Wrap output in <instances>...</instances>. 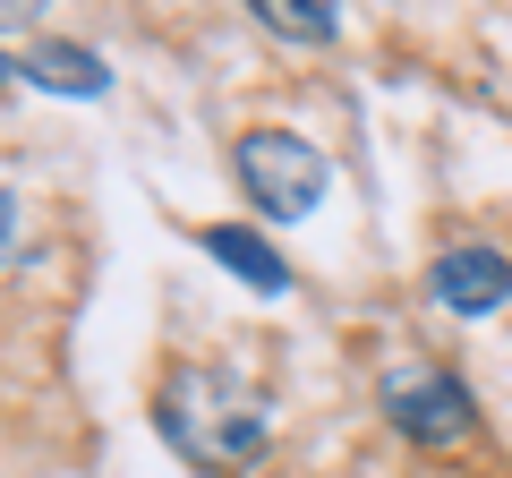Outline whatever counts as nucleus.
Segmentation results:
<instances>
[{
  "label": "nucleus",
  "instance_id": "3",
  "mask_svg": "<svg viewBox=\"0 0 512 478\" xmlns=\"http://www.w3.org/2000/svg\"><path fill=\"white\" fill-rule=\"evenodd\" d=\"M376 402H384V419H393V436L427 444V453H453V444L478 436V393L461 385L453 368H384Z\"/></svg>",
  "mask_w": 512,
  "mask_h": 478
},
{
  "label": "nucleus",
  "instance_id": "5",
  "mask_svg": "<svg viewBox=\"0 0 512 478\" xmlns=\"http://www.w3.org/2000/svg\"><path fill=\"white\" fill-rule=\"evenodd\" d=\"M197 248L222 265V274H239L256 299H282V291H291V257H282L265 231H248V222H205Z\"/></svg>",
  "mask_w": 512,
  "mask_h": 478
},
{
  "label": "nucleus",
  "instance_id": "2",
  "mask_svg": "<svg viewBox=\"0 0 512 478\" xmlns=\"http://www.w3.org/2000/svg\"><path fill=\"white\" fill-rule=\"evenodd\" d=\"M231 163H239V188H248V205L265 222H308L316 197L333 188L325 146H308V137H291V129H239Z\"/></svg>",
  "mask_w": 512,
  "mask_h": 478
},
{
  "label": "nucleus",
  "instance_id": "8",
  "mask_svg": "<svg viewBox=\"0 0 512 478\" xmlns=\"http://www.w3.org/2000/svg\"><path fill=\"white\" fill-rule=\"evenodd\" d=\"M9 248H18V188H0V265H9Z\"/></svg>",
  "mask_w": 512,
  "mask_h": 478
},
{
  "label": "nucleus",
  "instance_id": "4",
  "mask_svg": "<svg viewBox=\"0 0 512 478\" xmlns=\"http://www.w3.org/2000/svg\"><path fill=\"white\" fill-rule=\"evenodd\" d=\"M427 299H436L444 316H495L512 299V257L487 248V239H453V248H436V265H427Z\"/></svg>",
  "mask_w": 512,
  "mask_h": 478
},
{
  "label": "nucleus",
  "instance_id": "1",
  "mask_svg": "<svg viewBox=\"0 0 512 478\" xmlns=\"http://www.w3.org/2000/svg\"><path fill=\"white\" fill-rule=\"evenodd\" d=\"M154 427H163V444L180 461H197V470H214V478L265 461V444H274L265 393L239 385L231 368H180L163 385V402H154Z\"/></svg>",
  "mask_w": 512,
  "mask_h": 478
},
{
  "label": "nucleus",
  "instance_id": "10",
  "mask_svg": "<svg viewBox=\"0 0 512 478\" xmlns=\"http://www.w3.org/2000/svg\"><path fill=\"white\" fill-rule=\"evenodd\" d=\"M9 77H18V60H9V52H0V86H9Z\"/></svg>",
  "mask_w": 512,
  "mask_h": 478
},
{
  "label": "nucleus",
  "instance_id": "9",
  "mask_svg": "<svg viewBox=\"0 0 512 478\" xmlns=\"http://www.w3.org/2000/svg\"><path fill=\"white\" fill-rule=\"evenodd\" d=\"M43 9H52V0H0V26H35Z\"/></svg>",
  "mask_w": 512,
  "mask_h": 478
},
{
  "label": "nucleus",
  "instance_id": "6",
  "mask_svg": "<svg viewBox=\"0 0 512 478\" xmlns=\"http://www.w3.org/2000/svg\"><path fill=\"white\" fill-rule=\"evenodd\" d=\"M18 77H26V86H43V94H69V103H103V94H111L103 52H86V43H60V35H35V43H26Z\"/></svg>",
  "mask_w": 512,
  "mask_h": 478
},
{
  "label": "nucleus",
  "instance_id": "7",
  "mask_svg": "<svg viewBox=\"0 0 512 478\" xmlns=\"http://www.w3.org/2000/svg\"><path fill=\"white\" fill-rule=\"evenodd\" d=\"M248 9H256V26L282 35V43H316V52H325V43L342 35V0H248Z\"/></svg>",
  "mask_w": 512,
  "mask_h": 478
}]
</instances>
